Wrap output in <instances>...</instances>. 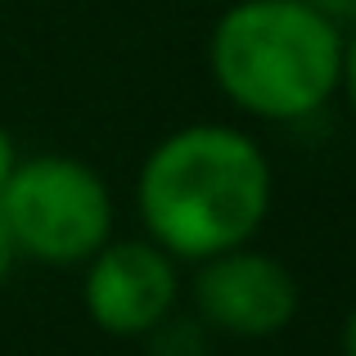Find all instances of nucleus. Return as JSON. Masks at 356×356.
<instances>
[{"label":"nucleus","mask_w":356,"mask_h":356,"mask_svg":"<svg viewBox=\"0 0 356 356\" xmlns=\"http://www.w3.org/2000/svg\"><path fill=\"white\" fill-rule=\"evenodd\" d=\"M18 167V149H14V136H9V127L0 122V190H5V181L14 176Z\"/></svg>","instance_id":"1a4fd4ad"},{"label":"nucleus","mask_w":356,"mask_h":356,"mask_svg":"<svg viewBox=\"0 0 356 356\" xmlns=\"http://www.w3.org/2000/svg\"><path fill=\"white\" fill-rule=\"evenodd\" d=\"M181 307V261L154 239H108L81 261V312L99 334L145 339Z\"/></svg>","instance_id":"39448f33"},{"label":"nucleus","mask_w":356,"mask_h":356,"mask_svg":"<svg viewBox=\"0 0 356 356\" xmlns=\"http://www.w3.org/2000/svg\"><path fill=\"white\" fill-rule=\"evenodd\" d=\"M339 90L348 95V104L356 113V27L343 36V77H339Z\"/></svg>","instance_id":"0eeeda50"},{"label":"nucleus","mask_w":356,"mask_h":356,"mask_svg":"<svg viewBox=\"0 0 356 356\" xmlns=\"http://www.w3.org/2000/svg\"><path fill=\"white\" fill-rule=\"evenodd\" d=\"M14 261H18V248H14V235H9L5 217H0V284L9 280V270H14Z\"/></svg>","instance_id":"9d476101"},{"label":"nucleus","mask_w":356,"mask_h":356,"mask_svg":"<svg viewBox=\"0 0 356 356\" xmlns=\"http://www.w3.org/2000/svg\"><path fill=\"white\" fill-rule=\"evenodd\" d=\"M0 217L18 257L41 266H81L113 239V194L104 176L72 154L18 158L0 190Z\"/></svg>","instance_id":"7ed1b4c3"},{"label":"nucleus","mask_w":356,"mask_h":356,"mask_svg":"<svg viewBox=\"0 0 356 356\" xmlns=\"http://www.w3.org/2000/svg\"><path fill=\"white\" fill-rule=\"evenodd\" d=\"M302 302L298 275L280 257L239 243L194 266L190 312L226 339H275Z\"/></svg>","instance_id":"20e7f679"},{"label":"nucleus","mask_w":356,"mask_h":356,"mask_svg":"<svg viewBox=\"0 0 356 356\" xmlns=\"http://www.w3.org/2000/svg\"><path fill=\"white\" fill-rule=\"evenodd\" d=\"M270 199L275 176L266 149L230 122H190L167 131L136 176L145 239L194 266L257 239Z\"/></svg>","instance_id":"f257e3e1"},{"label":"nucleus","mask_w":356,"mask_h":356,"mask_svg":"<svg viewBox=\"0 0 356 356\" xmlns=\"http://www.w3.org/2000/svg\"><path fill=\"white\" fill-rule=\"evenodd\" d=\"M307 5H316L330 23H339L343 32H352V27H356V0H307Z\"/></svg>","instance_id":"6e6552de"},{"label":"nucleus","mask_w":356,"mask_h":356,"mask_svg":"<svg viewBox=\"0 0 356 356\" xmlns=\"http://www.w3.org/2000/svg\"><path fill=\"white\" fill-rule=\"evenodd\" d=\"M343 36L307 0H226L208 36V72L239 113L302 122L339 95Z\"/></svg>","instance_id":"f03ea898"},{"label":"nucleus","mask_w":356,"mask_h":356,"mask_svg":"<svg viewBox=\"0 0 356 356\" xmlns=\"http://www.w3.org/2000/svg\"><path fill=\"white\" fill-rule=\"evenodd\" d=\"M208 339H212L208 325L194 312H181V307H176L172 316H163V321L145 334V356H208Z\"/></svg>","instance_id":"423d86ee"},{"label":"nucleus","mask_w":356,"mask_h":356,"mask_svg":"<svg viewBox=\"0 0 356 356\" xmlns=\"http://www.w3.org/2000/svg\"><path fill=\"white\" fill-rule=\"evenodd\" d=\"M339 348L343 356H356V307L348 312V321H343V334H339Z\"/></svg>","instance_id":"9b49d317"}]
</instances>
